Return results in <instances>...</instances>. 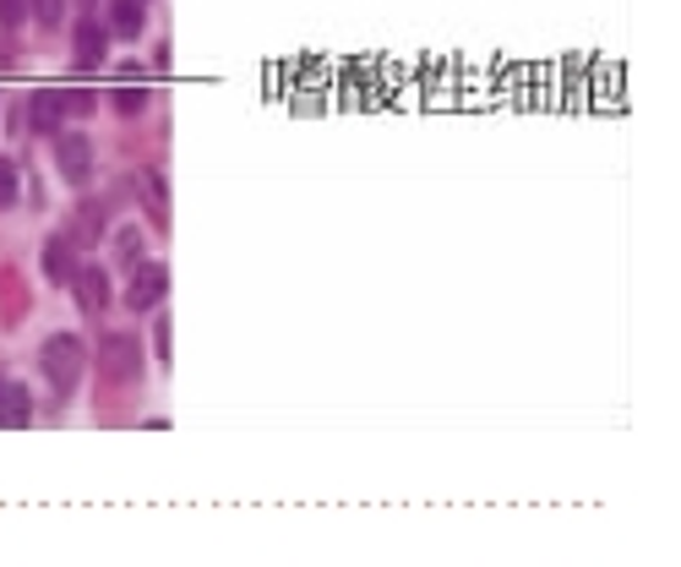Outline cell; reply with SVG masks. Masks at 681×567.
<instances>
[{
  "label": "cell",
  "instance_id": "1",
  "mask_svg": "<svg viewBox=\"0 0 681 567\" xmlns=\"http://www.w3.org/2000/svg\"><path fill=\"white\" fill-rule=\"evenodd\" d=\"M82 372H88V344H82L77 333H55V338H44V377H50V387H55L61 398L77 393Z\"/></svg>",
  "mask_w": 681,
  "mask_h": 567
},
{
  "label": "cell",
  "instance_id": "2",
  "mask_svg": "<svg viewBox=\"0 0 681 567\" xmlns=\"http://www.w3.org/2000/svg\"><path fill=\"white\" fill-rule=\"evenodd\" d=\"M99 372L110 382H136L142 377V344H136L131 333H110V338L99 344Z\"/></svg>",
  "mask_w": 681,
  "mask_h": 567
},
{
  "label": "cell",
  "instance_id": "3",
  "mask_svg": "<svg viewBox=\"0 0 681 567\" xmlns=\"http://www.w3.org/2000/svg\"><path fill=\"white\" fill-rule=\"evenodd\" d=\"M164 295H170L164 262H136L131 267V284H125V306L131 312H153V306H164Z\"/></svg>",
  "mask_w": 681,
  "mask_h": 567
},
{
  "label": "cell",
  "instance_id": "4",
  "mask_svg": "<svg viewBox=\"0 0 681 567\" xmlns=\"http://www.w3.org/2000/svg\"><path fill=\"white\" fill-rule=\"evenodd\" d=\"M55 164H61V175L71 186H82V181L93 175V142H88L82 131H61V136H55Z\"/></svg>",
  "mask_w": 681,
  "mask_h": 567
},
{
  "label": "cell",
  "instance_id": "5",
  "mask_svg": "<svg viewBox=\"0 0 681 567\" xmlns=\"http://www.w3.org/2000/svg\"><path fill=\"white\" fill-rule=\"evenodd\" d=\"M39 267H44V279L50 284H71L77 279V241L71 235H55V241H44V252H39Z\"/></svg>",
  "mask_w": 681,
  "mask_h": 567
},
{
  "label": "cell",
  "instance_id": "6",
  "mask_svg": "<svg viewBox=\"0 0 681 567\" xmlns=\"http://www.w3.org/2000/svg\"><path fill=\"white\" fill-rule=\"evenodd\" d=\"M65 126V99L61 88H39L33 99H28V131H39V136H50V131Z\"/></svg>",
  "mask_w": 681,
  "mask_h": 567
},
{
  "label": "cell",
  "instance_id": "7",
  "mask_svg": "<svg viewBox=\"0 0 681 567\" xmlns=\"http://www.w3.org/2000/svg\"><path fill=\"white\" fill-rule=\"evenodd\" d=\"M71 290H77V306H82L88 316L110 306V273H104V267H77Z\"/></svg>",
  "mask_w": 681,
  "mask_h": 567
},
{
  "label": "cell",
  "instance_id": "8",
  "mask_svg": "<svg viewBox=\"0 0 681 567\" xmlns=\"http://www.w3.org/2000/svg\"><path fill=\"white\" fill-rule=\"evenodd\" d=\"M110 55V28L104 22H77V65H104Z\"/></svg>",
  "mask_w": 681,
  "mask_h": 567
},
{
  "label": "cell",
  "instance_id": "9",
  "mask_svg": "<svg viewBox=\"0 0 681 567\" xmlns=\"http://www.w3.org/2000/svg\"><path fill=\"white\" fill-rule=\"evenodd\" d=\"M148 104V82H142V65H121V88H115V110L136 115Z\"/></svg>",
  "mask_w": 681,
  "mask_h": 567
},
{
  "label": "cell",
  "instance_id": "10",
  "mask_svg": "<svg viewBox=\"0 0 681 567\" xmlns=\"http://www.w3.org/2000/svg\"><path fill=\"white\" fill-rule=\"evenodd\" d=\"M110 28H115L121 39H136V33L148 28V6H142V0H110Z\"/></svg>",
  "mask_w": 681,
  "mask_h": 567
},
{
  "label": "cell",
  "instance_id": "11",
  "mask_svg": "<svg viewBox=\"0 0 681 567\" xmlns=\"http://www.w3.org/2000/svg\"><path fill=\"white\" fill-rule=\"evenodd\" d=\"M28 415H33V398H28V387H17V382H11V387L0 393V426H11V432H17V426H28Z\"/></svg>",
  "mask_w": 681,
  "mask_h": 567
},
{
  "label": "cell",
  "instance_id": "12",
  "mask_svg": "<svg viewBox=\"0 0 681 567\" xmlns=\"http://www.w3.org/2000/svg\"><path fill=\"white\" fill-rule=\"evenodd\" d=\"M136 186H142V196H148V213H153V219L170 213V191H164V175H159V170H142Z\"/></svg>",
  "mask_w": 681,
  "mask_h": 567
},
{
  "label": "cell",
  "instance_id": "13",
  "mask_svg": "<svg viewBox=\"0 0 681 567\" xmlns=\"http://www.w3.org/2000/svg\"><path fill=\"white\" fill-rule=\"evenodd\" d=\"M115 262H121V267H136V262H142V230H136V224H125L121 235H115Z\"/></svg>",
  "mask_w": 681,
  "mask_h": 567
},
{
  "label": "cell",
  "instance_id": "14",
  "mask_svg": "<svg viewBox=\"0 0 681 567\" xmlns=\"http://www.w3.org/2000/svg\"><path fill=\"white\" fill-rule=\"evenodd\" d=\"M77 235H82V241H99V235H104V207H99V202H82V207H77Z\"/></svg>",
  "mask_w": 681,
  "mask_h": 567
},
{
  "label": "cell",
  "instance_id": "15",
  "mask_svg": "<svg viewBox=\"0 0 681 567\" xmlns=\"http://www.w3.org/2000/svg\"><path fill=\"white\" fill-rule=\"evenodd\" d=\"M65 115H93V88H61Z\"/></svg>",
  "mask_w": 681,
  "mask_h": 567
},
{
  "label": "cell",
  "instance_id": "16",
  "mask_svg": "<svg viewBox=\"0 0 681 567\" xmlns=\"http://www.w3.org/2000/svg\"><path fill=\"white\" fill-rule=\"evenodd\" d=\"M17 191H22L17 164H11V159H0V207H11V202H17Z\"/></svg>",
  "mask_w": 681,
  "mask_h": 567
},
{
  "label": "cell",
  "instance_id": "17",
  "mask_svg": "<svg viewBox=\"0 0 681 567\" xmlns=\"http://www.w3.org/2000/svg\"><path fill=\"white\" fill-rule=\"evenodd\" d=\"M28 11H33L44 28H55V22L65 17V0H28Z\"/></svg>",
  "mask_w": 681,
  "mask_h": 567
},
{
  "label": "cell",
  "instance_id": "18",
  "mask_svg": "<svg viewBox=\"0 0 681 567\" xmlns=\"http://www.w3.org/2000/svg\"><path fill=\"white\" fill-rule=\"evenodd\" d=\"M22 17H28V0H0V22L6 28H17Z\"/></svg>",
  "mask_w": 681,
  "mask_h": 567
},
{
  "label": "cell",
  "instance_id": "19",
  "mask_svg": "<svg viewBox=\"0 0 681 567\" xmlns=\"http://www.w3.org/2000/svg\"><path fill=\"white\" fill-rule=\"evenodd\" d=\"M0 393H6V377H0Z\"/></svg>",
  "mask_w": 681,
  "mask_h": 567
},
{
  "label": "cell",
  "instance_id": "20",
  "mask_svg": "<svg viewBox=\"0 0 681 567\" xmlns=\"http://www.w3.org/2000/svg\"><path fill=\"white\" fill-rule=\"evenodd\" d=\"M82 6H93V0H82Z\"/></svg>",
  "mask_w": 681,
  "mask_h": 567
}]
</instances>
